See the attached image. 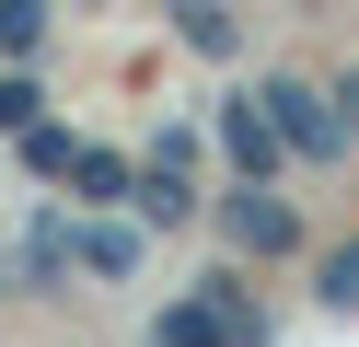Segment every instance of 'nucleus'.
Segmentation results:
<instances>
[{"mask_svg":"<svg viewBox=\"0 0 359 347\" xmlns=\"http://www.w3.org/2000/svg\"><path fill=\"white\" fill-rule=\"evenodd\" d=\"M232 231H243V243H255V254H278V243H290V220H278V208H255V197L232 208Z\"/></svg>","mask_w":359,"mask_h":347,"instance_id":"nucleus-1","label":"nucleus"},{"mask_svg":"<svg viewBox=\"0 0 359 347\" xmlns=\"http://www.w3.org/2000/svg\"><path fill=\"white\" fill-rule=\"evenodd\" d=\"M325 301H359V254H336V266H325Z\"/></svg>","mask_w":359,"mask_h":347,"instance_id":"nucleus-2","label":"nucleus"}]
</instances>
